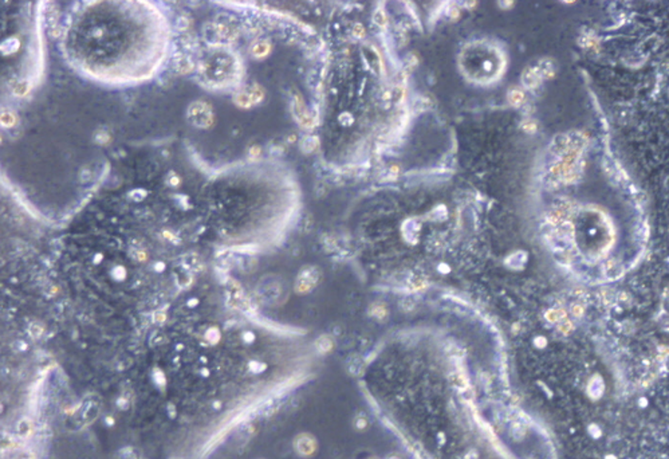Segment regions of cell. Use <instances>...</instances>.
Listing matches in <instances>:
<instances>
[{
    "mask_svg": "<svg viewBox=\"0 0 669 459\" xmlns=\"http://www.w3.org/2000/svg\"><path fill=\"white\" fill-rule=\"evenodd\" d=\"M189 118L195 125L199 128H207L211 125L214 121L213 112H211L210 105L205 103H195L192 104L191 108L188 111Z\"/></svg>",
    "mask_w": 669,
    "mask_h": 459,
    "instance_id": "6da1fadb",
    "label": "cell"
},
{
    "mask_svg": "<svg viewBox=\"0 0 669 459\" xmlns=\"http://www.w3.org/2000/svg\"><path fill=\"white\" fill-rule=\"evenodd\" d=\"M268 53H270V45L267 42H258L253 46L254 57L262 58L267 55Z\"/></svg>",
    "mask_w": 669,
    "mask_h": 459,
    "instance_id": "7a4b0ae2",
    "label": "cell"
},
{
    "mask_svg": "<svg viewBox=\"0 0 669 459\" xmlns=\"http://www.w3.org/2000/svg\"><path fill=\"white\" fill-rule=\"evenodd\" d=\"M19 47L18 39H7L5 44L2 45L3 55H10V53L15 52Z\"/></svg>",
    "mask_w": 669,
    "mask_h": 459,
    "instance_id": "3957f363",
    "label": "cell"
},
{
    "mask_svg": "<svg viewBox=\"0 0 669 459\" xmlns=\"http://www.w3.org/2000/svg\"><path fill=\"white\" fill-rule=\"evenodd\" d=\"M166 185H171V187H176V185H180V177L177 176L176 174L174 173V171H171L168 175H166Z\"/></svg>",
    "mask_w": 669,
    "mask_h": 459,
    "instance_id": "277c9868",
    "label": "cell"
},
{
    "mask_svg": "<svg viewBox=\"0 0 669 459\" xmlns=\"http://www.w3.org/2000/svg\"><path fill=\"white\" fill-rule=\"evenodd\" d=\"M95 140L98 144H105L109 142V135H107L105 131H98L97 134L95 135Z\"/></svg>",
    "mask_w": 669,
    "mask_h": 459,
    "instance_id": "5b68a950",
    "label": "cell"
},
{
    "mask_svg": "<svg viewBox=\"0 0 669 459\" xmlns=\"http://www.w3.org/2000/svg\"><path fill=\"white\" fill-rule=\"evenodd\" d=\"M11 115H2V124L5 126H7V128H10V126H13L14 120L15 118L10 117Z\"/></svg>",
    "mask_w": 669,
    "mask_h": 459,
    "instance_id": "8992f818",
    "label": "cell"
}]
</instances>
